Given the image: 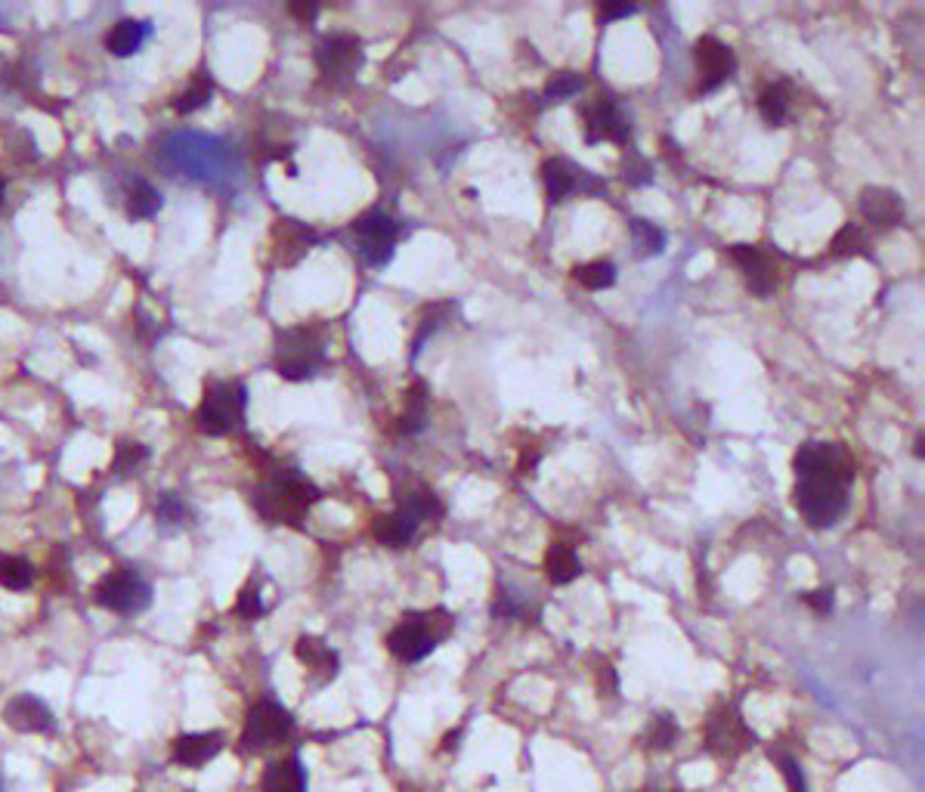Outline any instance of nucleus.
<instances>
[{
  "label": "nucleus",
  "instance_id": "nucleus-16",
  "mask_svg": "<svg viewBox=\"0 0 925 792\" xmlns=\"http://www.w3.org/2000/svg\"><path fill=\"white\" fill-rule=\"evenodd\" d=\"M295 656L297 663L313 675L319 684H329V681H335L337 678L341 659H337V654L332 651V644H325L322 638H316V634H300L295 644Z\"/></svg>",
  "mask_w": 925,
  "mask_h": 792
},
{
  "label": "nucleus",
  "instance_id": "nucleus-42",
  "mask_svg": "<svg viewBox=\"0 0 925 792\" xmlns=\"http://www.w3.org/2000/svg\"><path fill=\"white\" fill-rule=\"evenodd\" d=\"M3 193H7V183H3V177H0V205H3Z\"/></svg>",
  "mask_w": 925,
  "mask_h": 792
},
{
  "label": "nucleus",
  "instance_id": "nucleus-37",
  "mask_svg": "<svg viewBox=\"0 0 925 792\" xmlns=\"http://www.w3.org/2000/svg\"><path fill=\"white\" fill-rule=\"evenodd\" d=\"M777 765H780V774H784V780H787L789 792H807L805 771H802V765H799L792 755H780Z\"/></svg>",
  "mask_w": 925,
  "mask_h": 792
},
{
  "label": "nucleus",
  "instance_id": "nucleus-40",
  "mask_svg": "<svg viewBox=\"0 0 925 792\" xmlns=\"http://www.w3.org/2000/svg\"><path fill=\"white\" fill-rule=\"evenodd\" d=\"M634 13V7H601V22H613V20H626Z\"/></svg>",
  "mask_w": 925,
  "mask_h": 792
},
{
  "label": "nucleus",
  "instance_id": "nucleus-23",
  "mask_svg": "<svg viewBox=\"0 0 925 792\" xmlns=\"http://www.w3.org/2000/svg\"><path fill=\"white\" fill-rule=\"evenodd\" d=\"M428 421V387L421 381H415L412 387L403 396V416H399V431L403 434H418Z\"/></svg>",
  "mask_w": 925,
  "mask_h": 792
},
{
  "label": "nucleus",
  "instance_id": "nucleus-39",
  "mask_svg": "<svg viewBox=\"0 0 925 792\" xmlns=\"http://www.w3.org/2000/svg\"><path fill=\"white\" fill-rule=\"evenodd\" d=\"M626 161H631L629 168H626V171H629V174H626V180H629V183H634V186H641V183H650V164L644 159H641V156H634V152H629V156H626Z\"/></svg>",
  "mask_w": 925,
  "mask_h": 792
},
{
  "label": "nucleus",
  "instance_id": "nucleus-41",
  "mask_svg": "<svg viewBox=\"0 0 925 792\" xmlns=\"http://www.w3.org/2000/svg\"><path fill=\"white\" fill-rule=\"evenodd\" d=\"M288 13L300 22H313L319 10H316L313 3H292V7H288Z\"/></svg>",
  "mask_w": 925,
  "mask_h": 792
},
{
  "label": "nucleus",
  "instance_id": "nucleus-18",
  "mask_svg": "<svg viewBox=\"0 0 925 792\" xmlns=\"http://www.w3.org/2000/svg\"><path fill=\"white\" fill-rule=\"evenodd\" d=\"M418 527H421V520L406 505H399L394 515L374 517L372 535L374 542H381L387 548H406L415 539V533H418Z\"/></svg>",
  "mask_w": 925,
  "mask_h": 792
},
{
  "label": "nucleus",
  "instance_id": "nucleus-11",
  "mask_svg": "<svg viewBox=\"0 0 925 792\" xmlns=\"http://www.w3.org/2000/svg\"><path fill=\"white\" fill-rule=\"evenodd\" d=\"M582 127L589 143H626L629 139V119L619 112V106L610 97H597L589 106H582Z\"/></svg>",
  "mask_w": 925,
  "mask_h": 792
},
{
  "label": "nucleus",
  "instance_id": "nucleus-7",
  "mask_svg": "<svg viewBox=\"0 0 925 792\" xmlns=\"http://www.w3.org/2000/svg\"><path fill=\"white\" fill-rule=\"evenodd\" d=\"M94 601L102 610H112L121 616L143 614L152 604V585L137 570H115L106 573L94 589Z\"/></svg>",
  "mask_w": 925,
  "mask_h": 792
},
{
  "label": "nucleus",
  "instance_id": "nucleus-2",
  "mask_svg": "<svg viewBox=\"0 0 925 792\" xmlns=\"http://www.w3.org/2000/svg\"><path fill=\"white\" fill-rule=\"evenodd\" d=\"M453 614L443 610V607L421 610V614H406L387 632V651L399 663H421L424 656H431L453 634Z\"/></svg>",
  "mask_w": 925,
  "mask_h": 792
},
{
  "label": "nucleus",
  "instance_id": "nucleus-43",
  "mask_svg": "<svg viewBox=\"0 0 925 792\" xmlns=\"http://www.w3.org/2000/svg\"><path fill=\"white\" fill-rule=\"evenodd\" d=\"M0 792H3V787H0Z\"/></svg>",
  "mask_w": 925,
  "mask_h": 792
},
{
  "label": "nucleus",
  "instance_id": "nucleus-13",
  "mask_svg": "<svg viewBox=\"0 0 925 792\" xmlns=\"http://www.w3.org/2000/svg\"><path fill=\"white\" fill-rule=\"evenodd\" d=\"M730 260L743 270V279H747L752 295L768 297L777 292V285H780L777 263L758 245H733L730 248Z\"/></svg>",
  "mask_w": 925,
  "mask_h": 792
},
{
  "label": "nucleus",
  "instance_id": "nucleus-27",
  "mask_svg": "<svg viewBox=\"0 0 925 792\" xmlns=\"http://www.w3.org/2000/svg\"><path fill=\"white\" fill-rule=\"evenodd\" d=\"M572 279L589 288V292H604L616 282V267L610 260H591V263H582V267H572Z\"/></svg>",
  "mask_w": 925,
  "mask_h": 792
},
{
  "label": "nucleus",
  "instance_id": "nucleus-14",
  "mask_svg": "<svg viewBox=\"0 0 925 792\" xmlns=\"http://www.w3.org/2000/svg\"><path fill=\"white\" fill-rule=\"evenodd\" d=\"M3 725L13 728L16 733H50L57 718L53 709L35 696V693H16L7 706H3Z\"/></svg>",
  "mask_w": 925,
  "mask_h": 792
},
{
  "label": "nucleus",
  "instance_id": "nucleus-1",
  "mask_svg": "<svg viewBox=\"0 0 925 792\" xmlns=\"http://www.w3.org/2000/svg\"><path fill=\"white\" fill-rule=\"evenodd\" d=\"M795 508L814 530H827L848 508L854 458L839 443H805L795 458Z\"/></svg>",
  "mask_w": 925,
  "mask_h": 792
},
{
  "label": "nucleus",
  "instance_id": "nucleus-5",
  "mask_svg": "<svg viewBox=\"0 0 925 792\" xmlns=\"http://www.w3.org/2000/svg\"><path fill=\"white\" fill-rule=\"evenodd\" d=\"M325 359L322 335L310 325L285 329L276 337V372L285 381H307Z\"/></svg>",
  "mask_w": 925,
  "mask_h": 792
},
{
  "label": "nucleus",
  "instance_id": "nucleus-38",
  "mask_svg": "<svg viewBox=\"0 0 925 792\" xmlns=\"http://www.w3.org/2000/svg\"><path fill=\"white\" fill-rule=\"evenodd\" d=\"M802 601L817 616H829L832 614V604H836V594H832V589H817V592H807Z\"/></svg>",
  "mask_w": 925,
  "mask_h": 792
},
{
  "label": "nucleus",
  "instance_id": "nucleus-10",
  "mask_svg": "<svg viewBox=\"0 0 925 792\" xmlns=\"http://www.w3.org/2000/svg\"><path fill=\"white\" fill-rule=\"evenodd\" d=\"M362 62H366V50H362V40L354 38V35H332L316 50L319 72L332 81L354 78L356 72L362 69Z\"/></svg>",
  "mask_w": 925,
  "mask_h": 792
},
{
  "label": "nucleus",
  "instance_id": "nucleus-22",
  "mask_svg": "<svg viewBox=\"0 0 925 792\" xmlns=\"http://www.w3.org/2000/svg\"><path fill=\"white\" fill-rule=\"evenodd\" d=\"M545 576L552 579L554 585H570L572 579L582 576V564L572 552L570 545L564 542H552L548 552H545Z\"/></svg>",
  "mask_w": 925,
  "mask_h": 792
},
{
  "label": "nucleus",
  "instance_id": "nucleus-33",
  "mask_svg": "<svg viewBox=\"0 0 925 792\" xmlns=\"http://www.w3.org/2000/svg\"><path fill=\"white\" fill-rule=\"evenodd\" d=\"M403 505H406L418 520H431V517L443 515V505H440V498H436L431 490H418V493L409 495Z\"/></svg>",
  "mask_w": 925,
  "mask_h": 792
},
{
  "label": "nucleus",
  "instance_id": "nucleus-12",
  "mask_svg": "<svg viewBox=\"0 0 925 792\" xmlns=\"http://www.w3.org/2000/svg\"><path fill=\"white\" fill-rule=\"evenodd\" d=\"M693 57H696V69H700V90H703V94L718 90V87L733 75V69H737L733 50H730L728 44H721L718 38H712V35L696 40Z\"/></svg>",
  "mask_w": 925,
  "mask_h": 792
},
{
  "label": "nucleus",
  "instance_id": "nucleus-19",
  "mask_svg": "<svg viewBox=\"0 0 925 792\" xmlns=\"http://www.w3.org/2000/svg\"><path fill=\"white\" fill-rule=\"evenodd\" d=\"M260 792H307V768L297 755L270 762L260 777Z\"/></svg>",
  "mask_w": 925,
  "mask_h": 792
},
{
  "label": "nucleus",
  "instance_id": "nucleus-24",
  "mask_svg": "<svg viewBox=\"0 0 925 792\" xmlns=\"http://www.w3.org/2000/svg\"><path fill=\"white\" fill-rule=\"evenodd\" d=\"M832 255L836 258H869V236L864 233V226L858 223H846L836 236H832Z\"/></svg>",
  "mask_w": 925,
  "mask_h": 792
},
{
  "label": "nucleus",
  "instance_id": "nucleus-6",
  "mask_svg": "<svg viewBox=\"0 0 925 792\" xmlns=\"http://www.w3.org/2000/svg\"><path fill=\"white\" fill-rule=\"evenodd\" d=\"M295 731V718L292 713L276 703V700H260L257 706H251V713L245 718V728L238 737V750L245 755H260L267 750L282 746Z\"/></svg>",
  "mask_w": 925,
  "mask_h": 792
},
{
  "label": "nucleus",
  "instance_id": "nucleus-35",
  "mask_svg": "<svg viewBox=\"0 0 925 792\" xmlns=\"http://www.w3.org/2000/svg\"><path fill=\"white\" fill-rule=\"evenodd\" d=\"M582 90V78L576 72H557L545 84V97L548 99H570Z\"/></svg>",
  "mask_w": 925,
  "mask_h": 792
},
{
  "label": "nucleus",
  "instance_id": "nucleus-21",
  "mask_svg": "<svg viewBox=\"0 0 925 792\" xmlns=\"http://www.w3.org/2000/svg\"><path fill=\"white\" fill-rule=\"evenodd\" d=\"M542 183L552 201H564L579 189V168H572L564 159H548L542 164Z\"/></svg>",
  "mask_w": 925,
  "mask_h": 792
},
{
  "label": "nucleus",
  "instance_id": "nucleus-17",
  "mask_svg": "<svg viewBox=\"0 0 925 792\" xmlns=\"http://www.w3.org/2000/svg\"><path fill=\"white\" fill-rule=\"evenodd\" d=\"M858 208H861L866 223L883 226V230H891V226L904 223V201H901L898 193H891L886 186H866L864 193H861Z\"/></svg>",
  "mask_w": 925,
  "mask_h": 792
},
{
  "label": "nucleus",
  "instance_id": "nucleus-36",
  "mask_svg": "<svg viewBox=\"0 0 925 792\" xmlns=\"http://www.w3.org/2000/svg\"><path fill=\"white\" fill-rule=\"evenodd\" d=\"M156 515L164 520V523H183L189 517V505L180 498L177 493H164L156 502Z\"/></svg>",
  "mask_w": 925,
  "mask_h": 792
},
{
  "label": "nucleus",
  "instance_id": "nucleus-28",
  "mask_svg": "<svg viewBox=\"0 0 925 792\" xmlns=\"http://www.w3.org/2000/svg\"><path fill=\"white\" fill-rule=\"evenodd\" d=\"M678 740V721L669 713H656L648 725V746L653 753H669Z\"/></svg>",
  "mask_w": 925,
  "mask_h": 792
},
{
  "label": "nucleus",
  "instance_id": "nucleus-3",
  "mask_svg": "<svg viewBox=\"0 0 925 792\" xmlns=\"http://www.w3.org/2000/svg\"><path fill=\"white\" fill-rule=\"evenodd\" d=\"M322 495L316 490L310 480L297 474H285L279 480L263 483L255 493V508L260 511L263 520L270 523H288V527H300V517L307 515L319 502Z\"/></svg>",
  "mask_w": 925,
  "mask_h": 792
},
{
  "label": "nucleus",
  "instance_id": "nucleus-9",
  "mask_svg": "<svg viewBox=\"0 0 925 792\" xmlns=\"http://www.w3.org/2000/svg\"><path fill=\"white\" fill-rule=\"evenodd\" d=\"M354 236L356 242H359V255L366 258V263L384 267L387 260L394 258L399 230H396L394 218H391L387 211L374 208V211H366L362 218L356 220Z\"/></svg>",
  "mask_w": 925,
  "mask_h": 792
},
{
  "label": "nucleus",
  "instance_id": "nucleus-26",
  "mask_svg": "<svg viewBox=\"0 0 925 792\" xmlns=\"http://www.w3.org/2000/svg\"><path fill=\"white\" fill-rule=\"evenodd\" d=\"M161 211V196L149 183L137 180L127 193V218L131 220H152Z\"/></svg>",
  "mask_w": 925,
  "mask_h": 792
},
{
  "label": "nucleus",
  "instance_id": "nucleus-29",
  "mask_svg": "<svg viewBox=\"0 0 925 792\" xmlns=\"http://www.w3.org/2000/svg\"><path fill=\"white\" fill-rule=\"evenodd\" d=\"M631 236H634V245H638V255L641 258H653V255H663L666 248V233L659 226H653L648 220H631Z\"/></svg>",
  "mask_w": 925,
  "mask_h": 792
},
{
  "label": "nucleus",
  "instance_id": "nucleus-31",
  "mask_svg": "<svg viewBox=\"0 0 925 792\" xmlns=\"http://www.w3.org/2000/svg\"><path fill=\"white\" fill-rule=\"evenodd\" d=\"M211 97H214V84H211V78H196L174 99V109H177L180 115H193L198 109H205V106L211 102Z\"/></svg>",
  "mask_w": 925,
  "mask_h": 792
},
{
  "label": "nucleus",
  "instance_id": "nucleus-15",
  "mask_svg": "<svg viewBox=\"0 0 925 792\" xmlns=\"http://www.w3.org/2000/svg\"><path fill=\"white\" fill-rule=\"evenodd\" d=\"M223 733L220 731H196V733H180L171 746V758L180 768L189 771H201L205 765H211L217 755L223 753Z\"/></svg>",
  "mask_w": 925,
  "mask_h": 792
},
{
  "label": "nucleus",
  "instance_id": "nucleus-4",
  "mask_svg": "<svg viewBox=\"0 0 925 792\" xmlns=\"http://www.w3.org/2000/svg\"><path fill=\"white\" fill-rule=\"evenodd\" d=\"M245 387L238 381H211L196 409V428L205 436H226L245 421Z\"/></svg>",
  "mask_w": 925,
  "mask_h": 792
},
{
  "label": "nucleus",
  "instance_id": "nucleus-20",
  "mask_svg": "<svg viewBox=\"0 0 925 792\" xmlns=\"http://www.w3.org/2000/svg\"><path fill=\"white\" fill-rule=\"evenodd\" d=\"M152 35V25L143 20H121L115 22V28L106 35V50L119 60H127L143 50V44Z\"/></svg>",
  "mask_w": 925,
  "mask_h": 792
},
{
  "label": "nucleus",
  "instance_id": "nucleus-8",
  "mask_svg": "<svg viewBox=\"0 0 925 792\" xmlns=\"http://www.w3.org/2000/svg\"><path fill=\"white\" fill-rule=\"evenodd\" d=\"M706 753L715 758H740L755 746V733L749 731L743 715L737 713L733 706H718L715 713L706 718Z\"/></svg>",
  "mask_w": 925,
  "mask_h": 792
},
{
  "label": "nucleus",
  "instance_id": "nucleus-30",
  "mask_svg": "<svg viewBox=\"0 0 925 792\" xmlns=\"http://www.w3.org/2000/svg\"><path fill=\"white\" fill-rule=\"evenodd\" d=\"M758 112H762V119L768 121L770 127L784 124L789 112L787 87H784V84H770V87H765V94L758 99Z\"/></svg>",
  "mask_w": 925,
  "mask_h": 792
},
{
  "label": "nucleus",
  "instance_id": "nucleus-25",
  "mask_svg": "<svg viewBox=\"0 0 925 792\" xmlns=\"http://www.w3.org/2000/svg\"><path fill=\"white\" fill-rule=\"evenodd\" d=\"M35 582V567L25 557H0V585L7 592H28Z\"/></svg>",
  "mask_w": 925,
  "mask_h": 792
},
{
  "label": "nucleus",
  "instance_id": "nucleus-32",
  "mask_svg": "<svg viewBox=\"0 0 925 792\" xmlns=\"http://www.w3.org/2000/svg\"><path fill=\"white\" fill-rule=\"evenodd\" d=\"M146 458H149V449H146L143 443H119L112 471H115V474H131V471H137Z\"/></svg>",
  "mask_w": 925,
  "mask_h": 792
},
{
  "label": "nucleus",
  "instance_id": "nucleus-34",
  "mask_svg": "<svg viewBox=\"0 0 925 792\" xmlns=\"http://www.w3.org/2000/svg\"><path fill=\"white\" fill-rule=\"evenodd\" d=\"M236 616L248 619V622H255V619L263 616V597H260V585H257V582H248V585L238 592Z\"/></svg>",
  "mask_w": 925,
  "mask_h": 792
}]
</instances>
